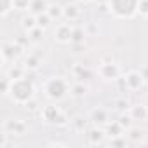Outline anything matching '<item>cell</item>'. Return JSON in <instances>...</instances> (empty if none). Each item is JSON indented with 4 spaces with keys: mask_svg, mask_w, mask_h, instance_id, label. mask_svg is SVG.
Returning a JSON list of instances; mask_svg holds the SVG:
<instances>
[{
    "mask_svg": "<svg viewBox=\"0 0 148 148\" xmlns=\"http://www.w3.org/2000/svg\"><path fill=\"white\" fill-rule=\"evenodd\" d=\"M0 2H2V4H0V16L7 18L9 12L14 9V2H12V0H0Z\"/></svg>",
    "mask_w": 148,
    "mask_h": 148,
    "instance_id": "cell-16",
    "label": "cell"
},
{
    "mask_svg": "<svg viewBox=\"0 0 148 148\" xmlns=\"http://www.w3.org/2000/svg\"><path fill=\"white\" fill-rule=\"evenodd\" d=\"M2 84H0V87H2V94L4 96H7L9 94V89H11V84H12V79L7 75V73H4L2 75V80H0Z\"/></svg>",
    "mask_w": 148,
    "mask_h": 148,
    "instance_id": "cell-23",
    "label": "cell"
},
{
    "mask_svg": "<svg viewBox=\"0 0 148 148\" xmlns=\"http://www.w3.org/2000/svg\"><path fill=\"white\" fill-rule=\"evenodd\" d=\"M63 18H66L68 21H77L80 18V9L75 4H68L63 7Z\"/></svg>",
    "mask_w": 148,
    "mask_h": 148,
    "instance_id": "cell-10",
    "label": "cell"
},
{
    "mask_svg": "<svg viewBox=\"0 0 148 148\" xmlns=\"http://www.w3.org/2000/svg\"><path fill=\"white\" fill-rule=\"evenodd\" d=\"M25 64H26V68H30V70H37V68L42 64V61H40V58H38V56H35V54H30V56L26 58Z\"/></svg>",
    "mask_w": 148,
    "mask_h": 148,
    "instance_id": "cell-20",
    "label": "cell"
},
{
    "mask_svg": "<svg viewBox=\"0 0 148 148\" xmlns=\"http://www.w3.org/2000/svg\"><path fill=\"white\" fill-rule=\"evenodd\" d=\"M129 115H131L134 120H145V119H146V115H148V112H146V108H145V106L136 105V106H131Z\"/></svg>",
    "mask_w": 148,
    "mask_h": 148,
    "instance_id": "cell-14",
    "label": "cell"
},
{
    "mask_svg": "<svg viewBox=\"0 0 148 148\" xmlns=\"http://www.w3.org/2000/svg\"><path fill=\"white\" fill-rule=\"evenodd\" d=\"M71 87L68 86V82L63 79V77H51L45 80L44 84V91H45V96L52 101H59L66 96V92L70 91Z\"/></svg>",
    "mask_w": 148,
    "mask_h": 148,
    "instance_id": "cell-3",
    "label": "cell"
},
{
    "mask_svg": "<svg viewBox=\"0 0 148 148\" xmlns=\"http://www.w3.org/2000/svg\"><path fill=\"white\" fill-rule=\"evenodd\" d=\"M47 9H49V2L47 0H32V4H30V12L32 14H35V16H38V14H44V12H47Z\"/></svg>",
    "mask_w": 148,
    "mask_h": 148,
    "instance_id": "cell-11",
    "label": "cell"
},
{
    "mask_svg": "<svg viewBox=\"0 0 148 148\" xmlns=\"http://www.w3.org/2000/svg\"><path fill=\"white\" fill-rule=\"evenodd\" d=\"M132 117L131 115H122L120 119H119V122H120V125L124 127V129H131V125H132Z\"/></svg>",
    "mask_w": 148,
    "mask_h": 148,
    "instance_id": "cell-26",
    "label": "cell"
},
{
    "mask_svg": "<svg viewBox=\"0 0 148 148\" xmlns=\"http://www.w3.org/2000/svg\"><path fill=\"white\" fill-rule=\"evenodd\" d=\"M47 14H49L52 19H59V18H63V7L58 5V4H49Z\"/></svg>",
    "mask_w": 148,
    "mask_h": 148,
    "instance_id": "cell-18",
    "label": "cell"
},
{
    "mask_svg": "<svg viewBox=\"0 0 148 148\" xmlns=\"http://www.w3.org/2000/svg\"><path fill=\"white\" fill-rule=\"evenodd\" d=\"M138 14L148 16V0H139V4H138Z\"/></svg>",
    "mask_w": 148,
    "mask_h": 148,
    "instance_id": "cell-27",
    "label": "cell"
},
{
    "mask_svg": "<svg viewBox=\"0 0 148 148\" xmlns=\"http://www.w3.org/2000/svg\"><path fill=\"white\" fill-rule=\"evenodd\" d=\"M21 26H23V30L28 33L30 30H33L35 26H37V16L35 14H28V16H23V19H21Z\"/></svg>",
    "mask_w": 148,
    "mask_h": 148,
    "instance_id": "cell-13",
    "label": "cell"
},
{
    "mask_svg": "<svg viewBox=\"0 0 148 148\" xmlns=\"http://www.w3.org/2000/svg\"><path fill=\"white\" fill-rule=\"evenodd\" d=\"M108 136H112V138H115V136H120L122 132H124V127L120 125V122L117 120V122H112L110 125H108Z\"/></svg>",
    "mask_w": 148,
    "mask_h": 148,
    "instance_id": "cell-19",
    "label": "cell"
},
{
    "mask_svg": "<svg viewBox=\"0 0 148 148\" xmlns=\"http://www.w3.org/2000/svg\"><path fill=\"white\" fill-rule=\"evenodd\" d=\"M84 38H86V32L84 28H73V33H71V44H84Z\"/></svg>",
    "mask_w": 148,
    "mask_h": 148,
    "instance_id": "cell-17",
    "label": "cell"
},
{
    "mask_svg": "<svg viewBox=\"0 0 148 148\" xmlns=\"http://www.w3.org/2000/svg\"><path fill=\"white\" fill-rule=\"evenodd\" d=\"M21 52H23V45L19 42H5L2 45V63H4V68H5V63L9 59L19 58Z\"/></svg>",
    "mask_w": 148,
    "mask_h": 148,
    "instance_id": "cell-5",
    "label": "cell"
},
{
    "mask_svg": "<svg viewBox=\"0 0 148 148\" xmlns=\"http://www.w3.org/2000/svg\"><path fill=\"white\" fill-rule=\"evenodd\" d=\"M51 21H52V18H51L47 12H44V14H38V16H37V26H40V28H44V30L51 25Z\"/></svg>",
    "mask_w": 148,
    "mask_h": 148,
    "instance_id": "cell-22",
    "label": "cell"
},
{
    "mask_svg": "<svg viewBox=\"0 0 148 148\" xmlns=\"http://www.w3.org/2000/svg\"><path fill=\"white\" fill-rule=\"evenodd\" d=\"M127 106H129L127 101H124V99H119L117 101V110H127Z\"/></svg>",
    "mask_w": 148,
    "mask_h": 148,
    "instance_id": "cell-31",
    "label": "cell"
},
{
    "mask_svg": "<svg viewBox=\"0 0 148 148\" xmlns=\"http://www.w3.org/2000/svg\"><path fill=\"white\" fill-rule=\"evenodd\" d=\"M91 119H92V122H94L96 125H103V124L108 122V112L98 106V108H94V110L91 112Z\"/></svg>",
    "mask_w": 148,
    "mask_h": 148,
    "instance_id": "cell-12",
    "label": "cell"
},
{
    "mask_svg": "<svg viewBox=\"0 0 148 148\" xmlns=\"http://www.w3.org/2000/svg\"><path fill=\"white\" fill-rule=\"evenodd\" d=\"M28 40H30V42H35V44L42 42V40H44V28L35 26L33 30H30V32H28Z\"/></svg>",
    "mask_w": 148,
    "mask_h": 148,
    "instance_id": "cell-15",
    "label": "cell"
},
{
    "mask_svg": "<svg viewBox=\"0 0 148 148\" xmlns=\"http://www.w3.org/2000/svg\"><path fill=\"white\" fill-rule=\"evenodd\" d=\"M4 131L19 136V134H23V132L26 131V124H25L23 120H19V119H12V120H7V122L4 124Z\"/></svg>",
    "mask_w": 148,
    "mask_h": 148,
    "instance_id": "cell-9",
    "label": "cell"
},
{
    "mask_svg": "<svg viewBox=\"0 0 148 148\" xmlns=\"http://www.w3.org/2000/svg\"><path fill=\"white\" fill-rule=\"evenodd\" d=\"M139 0H108V11L122 19H131L138 14Z\"/></svg>",
    "mask_w": 148,
    "mask_h": 148,
    "instance_id": "cell-2",
    "label": "cell"
},
{
    "mask_svg": "<svg viewBox=\"0 0 148 148\" xmlns=\"http://www.w3.org/2000/svg\"><path fill=\"white\" fill-rule=\"evenodd\" d=\"M12 2H14V9H18V11H26V9H30L32 0H12Z\"/></svg>",
    "mask_w": 148,
    "mask_h": 148,
    "instance_id": "cell-25",
    "label": "cell"
},
{
    "mask_svg": "<svg viewBox=\"0 0 148 148\" xmlns=\"http://www.w3.org/2000/svg\"><path fill=\"white\" fill-rule=\"evenodd\" d=\"M80 2H84V4H89V2H94V0H80Z\"/></svg>",
    "mask_w": 148,
    "mask_h": 148,
    "instance_id": "cell-32",
    "label": "cell"
},
{
    "mask_svg": "<svg viewBox=\"0 0 148 148\" xmlns=\"http://www.w3.org/2000/svg\"><path fill=\"white\" fill-rule=\"evenodd\" d=\"M7 75L14 80V79H21V77H25V68H21V66H12L9 71H7Z\"/></svg>",
    "mask_w": 148,
    "mask_h": 148,
    "instance_id": "cell-24",
    "label": "cell"
},
{
    "mask_svg": "<svg viewBox=\"0 0 148 148\" xmlns=\"http://www.w3.org/2000/svg\"><path fill=\"white\" fill-rule=\"evenodd\" d=\"M40 117H42L44 122H47V124H64V122H66L64 113H63L61 108L56 106V105H47V106H44V108L40 110Z\"/></svg>",
    "mask_w": 148,
    "mask_h": 148,
    "instance_id": "cell-4",
    "label": "cell"
},
{
    "mask_svg": "<svg viewBox=\"0 0 148 148\" xmlns=\"http://www.w3.org/2000/svg\"><path fill=\"white\" fill-rule=\"evenodd\" d=\"M119 73H120V68L115 63H103L99 66V75L105 80H117Z\"/></svg>",
    "mask_w": 148,
    "mask_h": 148,
    "instance_id": "cell-7",
    "label": "cell"
},
{
    "mask_svg": "<svg viewBox=\"0 0 148 148\" xmlns=\"http://www.w3.org/2000/svg\"><path fill=\"white\" fill-rule=\"evenodd\" d=\"M127 132H129L127 136H129L131 139H138V138L141 139V136H143V132H139L138 129H132V127H131V129H127Z\"/></svg>",
    "mask_w": 148,
    "mask_h": 148,
    "instance_id": "cell-29",
    "label": "cell"
},
{
    "mask_svg": "<svg viewBox=\"0 0 148 148\" xmlns=\"http://www.w3.org/2000/svg\"><path fill=\"white\" fill-rule=\"evenodd\" d=\"M16 105H28L33 98H35V86L30 79L21 77V79H14L7 94Z\"/></svg>",
    "mask_w": 148,
    "mask_h": 148,
    "instance_id": "cell-1",
    "label": "cell"
},
{
    "mask_svg": "<svg viewBox=\"0 0 148 148\" xmlns=\"http://www.w3.org/2000/svg\"><path fill=\"white\" fill-rule=\"evenodd\" d=\"M103 131L101 129H96V131H92L91 132V143H99L101 139H103Z\"/></svg>",
    "mask_w": 148,
    "mask_h": 148,
    "instance_id": "cell-28",
    "label": "cell"
},
{
    "mask_svg": "<svg viewBox=\"0 0 148 148\" xmlns=\"http://www.w3.org/2000/svg\"><path fill=\"white\" fill-rule=\"evenodd\" d=\"M71 33H73V26L70 23H59L54 30V38L59 44H70L71 42Z\"/></svg>",
    "mask_w": 148,
    "mask_h": 148,
    "instance_id": "cell-6",
    "label": "cell"
},
{
    "mask_svg": "<svg viewBox=\"0 0 148 148\" xmlns=\"http://www.w3.org/2000/svg\"><path fill=\"white\" fill-rule=\"evenodd\" d=\"M143 82H145L143 73H139V71H136V70L129 71L127 75H125V86H127V89H131V91H138V89L143 86Z\"/></svg>",
    "mask_w": 148,
    "mask_h": 148,
    "instance_id": "cell-8",
    "label": "cell"
},
{
    "mask_svg": "<svg viewBox=\"0 0 148 148\" xmlns=\"http://www.w3.org/2000/svg\"><path fill=\"white\" fill-rule=\"evenodd\" d=\"M110 145H112V146H125L127 143H125V139H119V136H115Z\"/></svg>",
    "mask_w": 148,
    "mask_h": 148,
    "instance_id": "cell-30",
    "label": "cell"
},
{
    "mask_svg": "<svg viewBox=\"0 0 148 148\" xmlns=\"http://www.w3.org/2000/svg\"><path fill=\"white\" fill-rule=\"evenodd\" d=\"M71 94L73 96H77V98H80V96H84L86 92H87V86H84V82L80 80L79 84H75V86H71Z\"/></svg>",
    "mask_w": 148,
    "mask_h": 148,
    "instance_id": "cell-21",
    "label": "cell"
}]
</instances>
